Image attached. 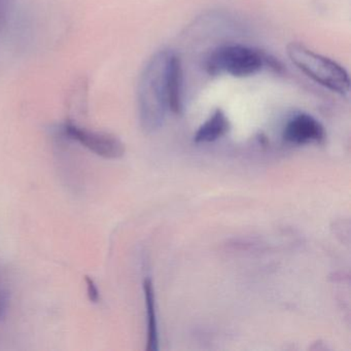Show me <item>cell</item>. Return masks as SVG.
I'll use <instances>...</instances> for the list:
<instances>
[{
    "instance_id": "6da1fadb",
    "label": "cell",
    "mask_w": 351,
    "mask_h": 351,
    "mask_svg": "<svg viewBox=\"0 0 351 351\" xmlns=\"http://www.w3.org/2000/svg\"><path fill=\"white\" fill-rule=\"evenodd\" d=\"M172 51L155 53L141 71L137 102L141 127L147 132L157 130L165 120L168 108V65Z\"/></svg>"
},
{
    "instance_id": "7a4b0ae2",
    "label": "cell",
    "mask_w": 351,
    "mask_h": 351,
    "mask_svg": "<svg viewBox=\"0 0 351 351\" xmlns=\"http://www.w3.org/2000/svg\"><path fill=\"white\" fill-rule=\"evenodd\" d=\"M287 53L291 63L306 77L339 95L348 94L350 77L342 65L317 54L301 43H291L287 47Z\"/></svg>"
},
{
    "instance_id": "3957f363",
    "label": "cell",
    "mask_w": 351,
    "mask_h": 351,
    "mask_svg": "<svg viewBox=\"0 0 351 351\" xmlns=\"http://www.w3.org/2000/svg\"><path fill=\"white\" fill-rule=\"evenodd\" d=\"M266 56L265 53L242 45H223L209 53L205 71L209 75L226 73L234 77H252L266 66Z\"/></svg>"
},
{
    "instance_id": "277c9868",
    "label": "cell",
    "mask_w": 351,
    "mask_h": 351,
    "mask_svg": "<svg viewBox=\"0 0 351 351\" xmlns=\"http://www.w3.org/2000/svg\"><path fill=\"white\" fill-rule=\"evenodd\" d=\"M62 130L65 136L104 159H120L126 152L124 143L110 133L89 130L71 122L66 123Z\"/></svg>"
},
{
    "instance_id": "5b68a950",
    "label": "cell",
    "mask_w": 351,
    "mask_h": 351,
    "mask_svg": "<svg viewBox=\"0 0 351 351\" xmlns=\"http://www.w3.org/2000/svg\"><path fill=\"white\" fill-rule=\"evenodd\" d=\"M326 137V130L319 121L304 112L289 119L283 130V138L295 145L320 143Z\"/></svg>"
},
{
    "instance_id": "8992f818",
    "label": "cell",
    "mask_w": 351,
    "mask_h": 351,
    "mask_svg": "<svg viewBox=\"0 0 351 351\" xmlns=\"http://www.w3.org/2000/svg\"><path fill=\"white\" fill-rule=\"evenodd\" d=\"M182 67L180 57L171 52L168 65L167 95L168 108L178 114L182 110Z\"/></svg>"
},
{
    "instance_id": "52a82bcc",
    "label": "cell",
    "mask_w": 351,
    "mask_h": 351,
    "mask_svg": "<svg viewBox=\"0 0 351 351\" xmlns=\"http://www.w3.org/2000/svg\"><path fill=\"white\" fill-rule=\"evenodd\" d=\"M229 119L223 110L217 108L208 120L201 125L194 136L197 143H213L227 134L230 130Z\"/></svg>"
},
{
    "instance_id": "ba28073f",
    "label": "cell",
    "mask_w": 351,
    "mask_h": 351,
    "mask_svg": "<svg viewBox=\"0 0 351 351\" xmlns=\"http://www.w3.org/2000/svg\"><path fill=\"white\" fill-rule=\"evenodd\" d=\"M145 305L147 312V347L149 351H157L159 349V336H158L157 312H156L155 291L151 279H145L143 282Z\"/></svg>"
},
{
    "instance_id": "9c48e42d",
    "label": "cell",
    "mask_w": 351,
    "mask_h": 351,
    "mask_svg": "<svg viewBox=\"0 0 351 351\" xmlns=\"http://www.w3.org/2000/svg\"><path fill=\"white\" fill-rule=\"evenodd\" d=\"M10 291L7 285L3 282V279L0 278V322L7 316L10 306Z\"/></svg>"
},
{
    "instance_id": "30bf717a",
    "label": "cell",
    "mask_w": 351,
    "mask_h": 351,
    "mask_svg": "<svg viewBox=\"0 0 351 351\" xmlns=\"http://www.w3.org/2000/svg\"><path fill=\"white\" fill-rule=\"evenodd\" d=\"M86 285H87V293L90 301L92 303H98L100 299V293L95 281L91 277L86 276Z\"/></svg>"
}]
</instances>
